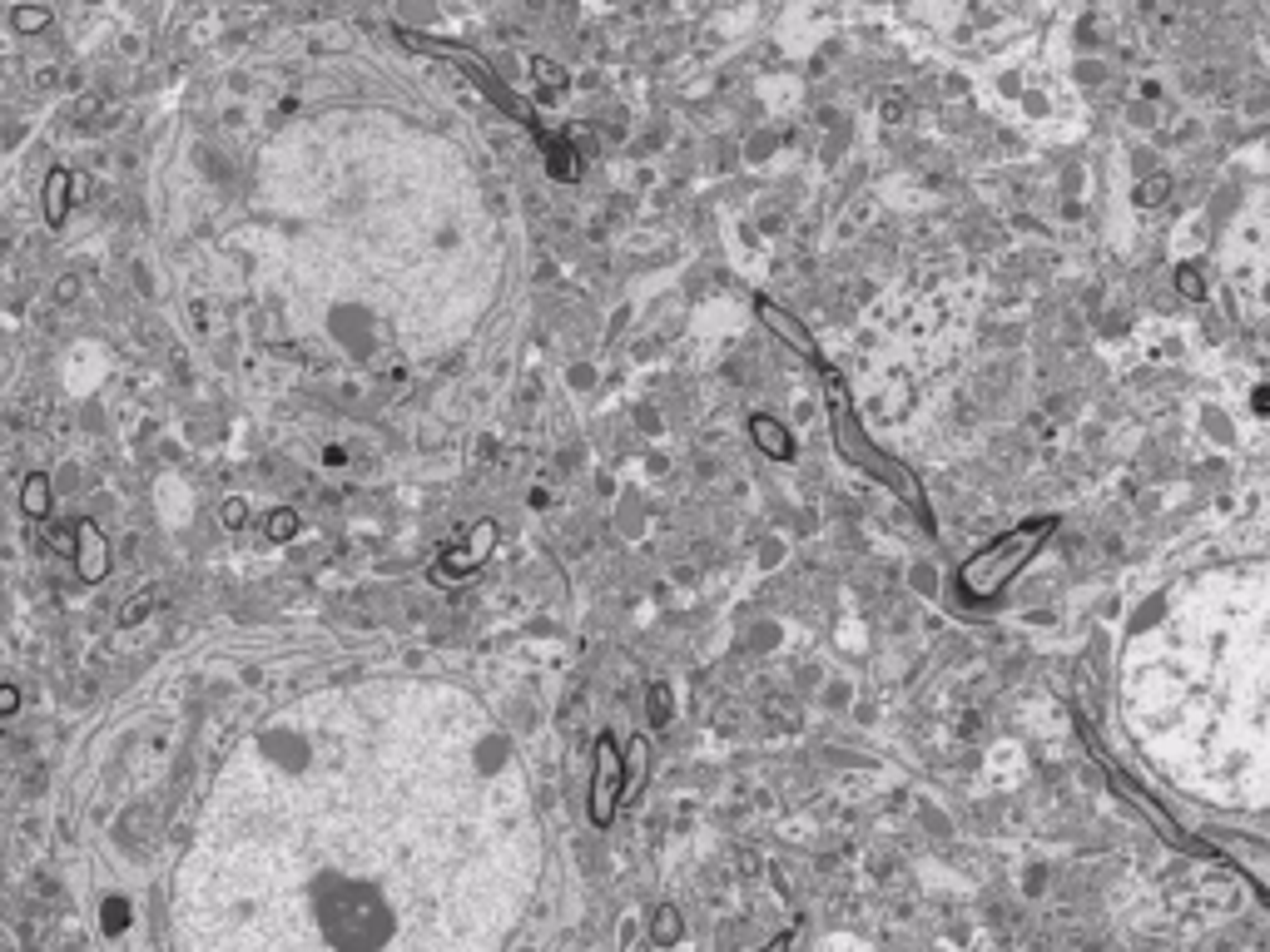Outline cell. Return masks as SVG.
<instances>
[{"label": "cell", "instance_id": "1", "mask_svg": "<svg viewBox=\"0 0 1270 952\" xmlns=\"http://www.w3.org/2000/svg\"><path fill=\"white\" fill-rule=\"evenodd\" d=\"M467 833L308 705L223 769L179 869V947L461 952Z\"/></svg>", "mask_w": 1270, "mask_h": 952}, {"label": "cell", "instance_id": "2", "mask_svg": "<svg viewBox=\"0 0 1270 952\" xmlns=\"http://www.w3.org/2000/svg\"><path fill=\"white\" fill-rule=\"evenodd\" d=\"M1057 531V516H1032V522L1013 526V531H1002L998 541H988L983 551H977L973 561H963L958 570V591L968 600H993L1002 595L1007 586H1013V575L1043 551V541Z\"/></svg>", "mask_w": 1270, "mask_h": 952}, {"label": "cell", "instance_id": "3", "mask_svg": "<svg viewBox=\"0 0 1270 952\" xmlns=\"http://www.w3.org/2000/svg\"><path fill=\"white\" fill-rule=\"evenodd\" d=\"M814 367H819V378H824V387H829V417H834V442H839V452L854 461L858 472H869L874 481H883V486H893V492H899L904 501H913L918 511H923V492H918V481L908 476V467H899V461L893 456H883L869 437H863L858 431V422L849 417V397H844V378L839 372H834L824 358H814Z\"/></svg>", "mask_w": 1270, "mask_h": 952}, {"label": "cell", "instance_id": "4", "mask_svg": "<svg viewBox=\"0 0 1270 952\" xmlns=\"http://www.w3.org/2000/svg\"><path fill=\"white\" fill-rule=\"evenodd\" d=\"M621 789H625V769H621V755H616V739L600 734L596 739V774H591V824L596 828H605L616 819Z\"/></svg>", "mask_w": 1270, "mask_h": 952}, {"label": "cell", "instance_id": "5", "mask_svg": "<svg viewBox=\"0 0 1270 952\" xmlns=\"http://www.w3.org/2000/svg\"><path fill=\"white\" fill-rule=\"evenodd\" d=\"M75 570H80L84 586H100L109 575V541H105V531L90 522V516L75 522Z\"/></svg>", "mask_w": 1270, "mask_h": 952}, {"label": "cell", "instance_id": "6", "mask_svg": "<svg viewBox=\"0 0 1270 952\" xmlns=\"http://www.w3.org/2000/svg\"><path fill=\"white\" fill-rule=\"evenodd\" d=\"M1107 774H1112V784H1117V794H1121V799H1132V803H1141V814H1146L1151 824H1157V828H1162V839H1171L1176 848H1187V853H1211V858H1216V848H1206V844H1196V839H1187V833H1181V828H1176V824H1171V819H1166V814H1162V809H1157V803H1151V799H1146V794H1141V789H1137V784H1132V778H1127V774H1121V769H1112V764H1107Z\"/></svg>", "mask_w": 1270, "mask_h": 952}, {"label": "cell", "instance_id": "7", "mask_svg": "<svg viewBox=\"0 0 1270 952\" xmlns=\"http://www.w3.org/2000/svg\"><path fill=\"white\" fill-rule=\"evenodd\" d=\"M70 198H75V174L55 164L50 174H45V223H50V228H65V219H70Z\"/></svg>", "mask_w": 1270, "mask_h": 952}, {"label": "cell", "instance_id": "8", "mask_svg": "<svg viewBox=\"0 0 1270 952\" xmlns=\"http://www.w3.org/2000/svg\"><path fill=\"white\" fill-rule=\"evenodd\" d=\"M492 546H497V526H492V522H482V526L472 531V541L461 546V551H452L447 570H477L486 556H492Z\"/></svg>", "mask_w": 1270, "mask_h": 952}, {"label": "cell", "instance_id": "9", "mask_svg": "<svg viewBox=\"0 0 1270 952\" xmlns=\"http://www.w3.org/2000/svg\"><path fill=\"white\" fill-rule=\"evenodd\" d=\"M760 317H764V323H769V328H774L779 337H785V342H789V348H799V353H804V358H810V362L819 358V353H814V342H810V337H804V333L794 328V317H789L785 308H774L769 298H760Z\"/></svg>", "mask_w": 1270, "mask_h": 952}, {"label": "cell", "instance_id": "10", "mask_svg": "<svg viewBox=\"0 0 1270 952\" xmlns=\"http://www.w3.org/2000/svg\"><path fill=\"white\" fill-rule=\"evenodd\" d=\"M749 431H755V442H760V447H764L769 456H779V461H789V456H794V442H789V431L779 427L774 417H755V422H749Z\"/></svg>", "mask_w": 1270, "mask_h": 952}, {"label": "cell", "instance_id": "11", "mask_svg": "<svg viewBox=\"0 0 1270 952\" xmlns=\"http://www.w3.org/2000/svg\"><path fill=\"white\" fill-rule=\"evenodd\" d=\"M20 511L31 516V522H45V516H50V476H40V472L25 476V486H20Z\"/></svg>", "mask_w": 1270, "mask_h": 952}, {"label": "cell", "instance_id": "12", "mask_svg": "<svg viewBox=\"0 0 1270 952\" xmlns=\"http://www.w3.org/2000/svg\"><path fill=\"white\" fill-rule=\"evenodd\" d=\"M11 25H15V35H40L45 25H50V11L45 6H15Z\"/></svg>", "mask_w": 1270, "mask_h": 952}, {"label": "cell", "instance_id": "13", "mask_svg": "<svg viewBox=\"0 0 1270 952\" xmlns=\"http://www.w3.org/2000/svg\"><path fill=\"white\" fill-rule=\"evenodd\" d=\"M154 600H159V591H154V586H144V591H139V595H134V600L125 605V611H120V630H134V625H139L144 615L154 611Z\"/></svg>", "mask_w": 1270, "mask_h": 952}, {"label": "cell", "instance_id": "14", "mask_svg": "<svg viewBox=\"0 0 1270 952\" xmlns=\"http://www.w3.org/2000/svg\"><path fill=\"white\" fill-rule=\"evenodd\" d=\"M264 531H269V541H288V536H298V511H288V506L269 511Z\"/></svg>", "mask_w": 1270, "mask_h": 952}, {"label": "cell", "instance_id": "15", "mask_svg": "<svg viewBox=\"0 0 1270 952\" xmlns=\"http://www.w3.org/2000/svg\"><path fill=\"white\" fill-rule=\"evenodd\" d=\"M650 938H655V942H675V938H680V913H675V908H660L655 922H650Z\"/></svg>", "mask_w": 1270, "mask_h": 952}, {"label": "cell", "instance_id": "16", "mask_svg": "<svg viewBox=\"0 0 1270 952\" xmlns=\"http://www.w3.org/2000/svg\"><path fill=\"white\" fill-rule=\"evenodd\" d=\"M621 769H625V789L641 784V774H646V739H635V744H630V759H625Z\"/></svg>", "mask_w": 1270, "mask_h": 952}, {"label": "cell", "instance_id": "17", "mask_svg": "<svg viewBox=\"0 0 1270 952\" xmlns=\"http://www.w3.org/2000/svg\"><path fill=\"white\" fill-rule=\"evenodd\" d=\"M531 75L546 84V90H561V84H566V70L552 65V60H531Z\"/></svg>", "mask_w": 1270, "mask_h": 952}, {"label": "cell", "instance_id": "18", "mask_svg": "<svg viewBox=\"0 0 1270 952\" xmlns=\"http://www.w3.org/2000/svg\"><path fill=\"white\" fill-rule=\"evenodd\" d=\"M219 522H223L228 531H244V522H248V506H244V497H234V501H223V511H219Z\"/></svg>", "mask_w": 1270, "mask_h": 952}, {"label": "cell", "instance_id": "19", "mask_svg": "<svg viewBox=\"0 0 1270 952\" xmlns=\"http://www.w3.org/2000/svg\"><path fill=\"white\" fill-rule=\"evenodd\" d=\"M1176 288H1181L1187 298H1201V293H1206V283H1201V273H1196L1191 264H1187V268H1176Z\"/></svg>", "mask_w": 1270, "mask_h": 952}, {"label": "cell", "instance_id": "20", "mask_svg": "<svg viewBox=\"0 0 1270 952\" xmlns=\"http://www.w3.org/2000/svg\"><path fill=\"white\" fill-rule=\"evenodd\" d=\"M1162 194H1166V179H1146V184L1137 189V204L1151 209V204H1162Z\"/></svg>", "mask_w": 1270, "mask_h": 952}, {"label": "cell", "instance_id": "21", "mask_svg": "<svg viewBox=\"0 0 1270 952\" xmlns=\"http://www.w3.org/2000/svg\"><path fill=\"white\" fill-rule=\"evenodd\" d=\"M125 922H129V908H125L120 898H109V903H105V928L114 933V928H125Z\"/></svg>", "mask_w": 1270, "mask_h": 952}, {"label": "cell", "instance_id": "22", "mask_svg": "<svg viewBox=\"0 0 1270 952\" xmlns=\"http://www.w3.org/2000/svg\"><path fill=\"white\" fill-rule=\"evenodd\" d=\"M650 719H655V725H666V719H670V695H666V689H650Z\"/></svg>", "mask_w": 1270, "mask_h": 952}, {"label": "cell", "instance_id": "23", "mask_svg": "<svg viewBox=\"0 0 1270 952\" xmlns=\"http://www.w3.org/2000/svg\"><path fill=\"white\" fill-rule=\"evenodd\" d=\"M15 705H20V689L0 685V719H6V714H15Z\"/></svg>", "mask_w": 1270, "mask_h": 952}, {"label": "cell", "instance_id": "24", "mask_svg": "<svg viewBox=\"0 0 1270 952\" xmlns=\"http://www.w3.org/2000/svg\"><path fill=\"white\" fill-rule=\"evenodd\" d=\"M55 293H60V303H70V298H75V278H60V288H55Z\"/></svg>", "mask_w": 1270, "mask_h": 952}, {"label": "cell", "instance_id": "25", "mask_svg": "<svg viewBox=\"0 0 1270 952\" xmlns=\"http://www.w3.org/2000/svg\"><path fill=\"white\" fill-rule=\"evenodd\" d=\"M1260 412H1270V387L1260 392Z\"/></svg>", "mask_w": 1270, "mask_h": 952}]
</instances>
